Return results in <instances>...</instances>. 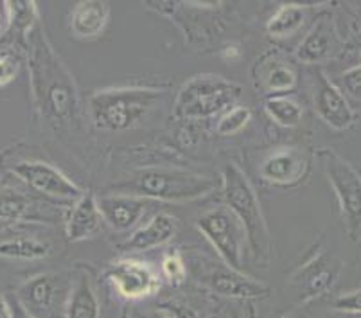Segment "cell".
<instances>
[{
  "label": "cell",
  "mask_w": 361,
  "mask_h": 318,
  "mask_svg": "<svg viewBox=\"0 0 361 318\" xmlns=\"http://www.w3.org/2000/svg\"><path fill=\"white\" fill-rule=\"evenodd\" d=\"M32 85L42 111L58 124L71 123L78 110V92L60 60L40 40L32 56Z\"/></svg>",
  "instance_id": "obj_1"
},
{
  "label": "cell",
  "mask_w": 361,
  "mask_h": 318,
  "mask_svg": "<svg viewBox=\"0 0 361 318\" xmlns=\"http://www.w3.org/2000/svg\"><path fill=\"white\" fill-rule=\"evenodd\" d=\"M155 88H108L90 97L92 123L103 132H126L149 116L162 97Z\"/></svg>",
  "instance_id": "obj_2"
},
{
  "label": "cell",
  "mask_w": 361,
  "mask_h": 318,
  "mask_svg": "<svg viewBox=\"0 0 361 318\" xmlns=\"http://www.w3.org/2000/svg\"><path fill=\"white\" fill-rule=\"evenodd\" d=\"M223 195L226 209L239 219L245 228L246 243L254 257H261L270 252V236L262 218L259 198L245 173L235 164H228L223 169Z\"/></svg>",
  "instance_id": "obj_3"
},
{
  "label": "cell",
  "mask_w": 361,
  "mask_h": 318,
  "mask_svg": "<svg viewBox=\"0 0 361 318\" xmlns=\"http://www.w3.org/2000/svg\"><path fill=\"white\" fill-rule=\"evenodd\" d=\"M241 96V87L218 76H196L187 81L176 97L175 116L180 119H209L232 104Z\"/></svg>",
  "instance_id": "obj_4"
},
{
  "label": "cell",
  "mask_w": 361,
  "mask_h": 318,
  "mask_svg": "<svg viewBox=\"0 0 361 318\" xmlns=\"http://www.w3.org/2000/svg\"><path fill=\"white\" fill-rule=\"evenodd\" d=\"M216 182L209 176L178 169H144L130 183V189L139 196L162 202H191L214 191Z\"/></svg>",
  "instance_id": "obj_5"
},
{
  "label": "cell",
  "mask_w": 361,
  "mask_h": 318,
  "mask_svg": "<svg viewBox=\"0 0 361 318\" xmlns=\"http://www.w3.org/2000/svg\"><path fill=\"white\" fill-rule=\"evenodd\" d=\"M317 157L333 187L347 232L350 238L357 239L361 234V176L347 160L329 147L318 149Z\"/></svg>",
  "instance_id": "obj_6"
},
{
  "label": "cell",
  "mask_w": 361,
  "mask_h": 318,
  "mask_svg": "<svg viewBox=\"0 0 361 318\" xmlns=\"http://www.w3.org/2000/svg\"><path fill=\"white\" fill-rule=\"evenodd\" d=\"M196 228L211 241L226 268L243 274V250L246 234L239 219L226 207L207 211L196 219Z\"/></svg>",
  "instance_id": "obj_7"
},
{
  "label": "cell",
  "mask_w": 361,
  "mask_h": 318,
  "mask_svg": "<svg viewBox=\"0 0 361 318\" xmlns=\"http://www.w3.org/2000/svg\"><path fill=\"white\" fill-rule=\"evenodd\" d=\"M15 178L20 180L27 189L54 200H78L83 192L72 180H68L58 167L47 162H20L11 167Z\"/></svg>",
  "instance_id": "obj_8"
},
{
  "label": "cell",
  "mask_w": 361,
  "mask_h": 318,
  "mask_svg": "<svg viewBox=\"0 0 361 318\" xmlns=\"http://www.w3.org/2000/svg\"><path fill=\"white\" fill-rule=\"evenodd\" d=\"M61 291L60 279L52 274H40L20 284L15 297L35 318H56L60 314L58 304H63Z\"/></svg>",
  "instance_id": "obj_9"
},
{
  "label": "cell",
  "mask_w": 361,
  "mask_h": 318,
  "mask_svg": "<svg viewBox=\"0 0 361 318\" xmlns=\"http://www.w3.org/2000/svg\"><path fill=\"white\" fill-rule=\"evenodd\" d=\"M108 279L117 293L130 300L149 297L160 286L155 271L137 259H124L114 264L108 270Z\"/></svg>",
  "instance_id": "obj_10"
},
{
  "label": "cell",
  "mask_w": 361,
  "mask_h": 318,
  "mask_svg": "<svg viewBox=\"0 0 361 318\" xmlns=\"http://www.w3.org/2000/svg\"><path fill=\"white\" fill-rule=\"evenodd\" d=\"M343 263L333 255L320 254L310 261L306 267L295 275L293 284L302 291V302H310L313 298L326 295L334 288L340 279Z\"/></svg>",
  "instance_id": "obj_11"
},
{
  "label": "cell",
  "mask_w": 361,
  "mask_h": 318,
  "mask_svg": "<svg viewBox=\"0 0 361 318\" xmlns=\"http://www.w3.org/2000/svg\"><path fill=\"white\" fill-rule=\"evenodd\" d=\"M314 110L324 123L338 132L349 130L356 121L353 108L345 99V94L322 72H318L317 88H314Z\"/></svg>",
  "instance_id": "obj_12"
},
{
  "label": "cell",
  "mask_w": 361,
  "mask_h": 318,
  "mask_svg": "<svg viewBox=\"0 0 361 318\" xmlns=\"http://www.w3.org/2000/svg\"><path fill=\"white\" fill-rule=\"evenodd\" d=\"M205 284L218 295L228 298H261L270 293V288L266 284L226 267L207 274Z\"/></svg>",
  "instance_id": "obj_13"
},
{
  "label": "cell",
  "mask_w": 361,
  "mask_h": 318,
  "mask_svg": "<svg viewBox=\"0 0 361 318\" xmlns=\"http://www.w3.org/2000/svg\"><path fill=\"white\" fill-rule=\"evenodd\" d=\"M97 205H99L103 221H106L117 232L131 231L146 212V203L139 196H103L97 200Z\"/></svg>",
  "instance_id": "obj_14"
},
{
  "label": "cell",
  "mask_w": 361,
  "mask_h": 318,
  "mask_svg": "<svg viewBox=\"0 0 361 318\" xmlns=\"http://www.w3.org/2000/svg\"><path fill=\"white\" fill-rule=\"evenodd\" d=\"M304 167H306V162L297 149L281 147L262 160L259 171L266 182L290 185V183L298 182L302 178Z\"/></svg>",
  "instance_id": "obj_15"
},
{
  "label": "cell",
  "mask_w": 361,
  "mask_h": 318,
  "mask_svg": "<svg viewBox=\"0 0 361 318\" xmlns=\"http://www.w3.org/2000/svg\"><path fill=\"white\" fill-rule=\"evenodd\" d=\"M103 216L96 196L92 192H83L75 200L67 219V238L71 241H83L92 238L101 227Z\"/></svg>",
  "instance_id": "obj_16"
},
{
  "label": "cell",
  "mask_w": 361,
  "mask_h": 318,
  "mask_svg": "<svg viewBox=\"0 0 361 318\" xmlns=\"http://www.w3.org/2000/svg\"><path fill=\"white\" fill-rule=\"evenodd\" d=\"M22 185H15L11 180L0 182V219L4 221H36L38 218V205L31 195Z\"/></svg>",
  "instance_id": "obj_17"
},
{
  "label": "cell",
  "mask_w": 361,
  "mask_h": 318,
  "mask_svg": "<svg viewBox=\"0 0 361 318\" xmlns=\"http://www.w3.org/2000/svg\"><path fill=\"white\" fill-rule=\"evenodd\" d=\"M176 232V219L169 214H157L155 218L146 223L144 227L137 228L126 241L121 245L123 250L128 252H142L151 248L166 245L169 239H173Z\"/></svg>",
  "instance_id": "obj_18"
},
{
  "label": "cell",
  "mask_w": 361,
  "mask_h": 318,
  "mask_svg": "<svg viewBox=\"0 0 361 318\" xmlns=\"http://www.w3.org/2000/svg\"><path fill=\"white\" fill-rule=\"evenodd\" d=\"M334 44H336V31L333 20L331 16H322L298 45V60L304 63H318L331 54Z\"/></svg>",
  "instance_id": "obj_19"
},
{
  "label": "cell",
  "mask_w": 361,
  "mask_h": 318,
  "mask_svg": "<svg viewBox=\"0 0 361 318\" xmlns=\"http://www.w3.org/2000/svg\"><path fill=\"white\" fill-rule=\"evenodd\" d=\"M101 306L88 274H81L71 286L63 318H99Z\"/></svg>",
  "instance_id": "obj_20"
},
{
  "label": "cell",
  "mask_w": 361,
  "mask_h": 318,
  "mask_svg": "<svg viewBox=\"0 0 361 318\" xmlns=\"http://www.w3.org/2000/svg\"><path fill=\"white\" fill-rule=\"evenodd\" d=\"M110 9L104 2H80L71 13V27L80 38H96L108 24Z\"/></svg>",
  "instance_id": "obj_21"
},
{
  "label": "cell",
  "mask_w": 361,
  "mask_h": 318,
  "mask_svg": "<svg viewBox=\"0 0 361 318\" xmlns=\"http://www.w3.org/2000/svg\"><path fill=\"white\" fill-rule=\"evenodd\" d=\"M51 247L35 238H13L0 241V257L15 261H38L47 257Z\"/></svg>",
  "instance_id": "obj_22"
},
{
  "label": "cell",
  "mask_w": 361,
  "mask_h": 318,
  "mask_svg": "<svg viewBox=\"0 0 361 318\" xmlns=\"http://www.w3.org/2000/svg\"><path fill=\"white\" fill-rule=\"evenodd\" d=\"M304 20H306V9L297 4H286L277 9V13L266 24V29L271 36L282 38V36H290L297 32L304 24Z\"/></svg>",
  "instance_id": "obj_23"
},
{
  "label": "cell",
  "mask_w": 361,
  "mask_h": 318,
  "mask_svg": "<svg viewBox=\"0 0 361 318\" xmlns=\"http://www.w3.org/2000/svg\"><path fill=\"white\" fill-rule=\"evenodd\" d=\"M297 83V72L293 71L290 63H284L281 60L270 61L262 71V87L266 92H286L291 90Z\"/></svg>",
  "instance_id": "obj_24"
},
{
  "label": "cell",
  "mask_w": 361,
  "mask_h": 318,
  "mask_svg": "<svg viewBox=\"0 0 361 318\" xmlns=\"http://www.w3.org/2000/svg\"><path fill=\"white\" fill-rule=\"evenodd\" d=\"M264 110L275 123L284 128L298 126L304 114L300 104L290 97H270L264 103Z\"/></svg>",
  "instance_id": "obj_25"
},
{
  "label": "cell",
  "mask_w": 361,
  "mask_h": 318,
  "mask_svg": "<svg viewBox=\"0 0 361 318\" xmlns=\"http://www.w3.org/2000/svg\"><path fill=\"white\" fill-rule=\"evenodd\" d=\"M252 111L246 106H232L221 116V119L216 124V132L219 135H234L241 132L246 124L250 123Z\"/></svg>",
  "instance_id": "obj_26"
},
{
  "label": "cell",
  "mask_w": 361,
  "mask_h": 318,
  "mask_svg": "<svg viewBox=\"0 0 361 318\" xmlns=\"http://www.w3.org/2000/svg\"><path fill=\"white\" fill-rule=\"evenodd\" d=\"M162 274L166 275L167 281L173 284H180L185 281L187 277V268L183 259L180 257L178 252H171L164 257L162 261Z\"/></svg>",
  "instance_id": "obj_27"
},
{
  "label": "cell",
  "mask_w": 361,
  "mask_h": 318,
  "mask_svg": "<svg viewBox=\"0 0 361 318\" xmlns=\"http://www.w3.org/2000/svg\"><path fill=\"white\" fill-rule=\"evenodd\" d=\"M159 310L164 311L169 318H202L191 304L178 300V298H175V300H166V302L160 304Z\"/></svg>",
  "instance_id": "obj_28"
},
{
  "label": "cell",
  "mask_w": 361,
  "mask_h": 318,
  "mask_svg": "<svg viewBox=\"0 0 361 318\" xmlns=\"http://www.w3.org/2000/svg\"><path fill=\"white\" fill-rule=\"evenodd\" d=\"M340 83L341 90L345 92V94H349L353 99L361 101V65L360 67L350 68L349 72H345Z\"/></svg>",
  "instance_id": "obj_29"
},
{
  "label": "cell",
  "mask_w": 361,
  "mask_h": 318,
  "mask_svg": "<svg viewBox=\"0 0 361 318\" xmlns=\"http://www.w3.org/2000/svg\"><path fill=\"white\" fill-rule=\"evenodd\" d=\"M18 68H20V61L18 58L11 54H2L0 56V87L2 85H8L9 81H13L18 74Z\"/></svg>",
  "instance_id": "obj_30"
},
{
  "label": "cell",
  "mask_w": 361,
  "mask_h": 318,
  "mask_svg": "<svg viewBox=\"0 0 361 318\" xmlns=\"http://www.w3.org/2000/svg\"><path fill=\"white\" fill-rule=\"evenodd\" d=\"M334 307L340 311H347V313H361V290L353 291L349 295H341L336 298Z\"/></svg>",
  "instance_id": "obj_31"
},
{
  "label": "cell",
  "mask_w": 361,
  "mask_h": 318,
  "mask_svg": "<svg viewBox=\"0 0 361 318\" xmlns=\"http://www.w3.org/2000/svg\"><path fill=\"white\" fill-rule=\"evenodd\" d=\"M6 300H8V307H9V313H11V318H35L32 314L27 313V310H25L20 302H18V298L15 297V293L8 295Z\"/></svg>",
  "instance_id": "obj_32"
},
{
  "label": "cell",
  "mask_w": 361,
  "mask_h": 318,
  "mask_svg": "<svg viewBox=\"0 0 361 318\" xmlns=\"http://www.w3.org/2000/svg\"><path fill=\"white\" fill-rule=\"evenodd\" d=\"M130 318H169V317L160 310H140V307H133V310L130 311Z\"/></svg>",
  "instance_id": "obj_33"
},
{
  "label": "cell",
  "mask_w": 361,
  "mask_h": 318,
  "mask_svg": "<svg viewBox=\"0 0 361 318\" xmlns=\"http://www.w3.org/2000/svg\"><path fill=\"white\" fill-rule=\"evenodd\" d=\"M11 22V2H0V35L8 29Z\"/></svg>",
  "instance_id": "obj_34"
},
{
  "label": "cell",
  "mask_w": 361,
  "mask_h": 318,
  "mask_svg": "<svg viewBox=\"0 0 361 318\" xmlns=\"http://www.w3.org/2000/svg\"><path fill=\"white\" fill-rule=\"evenodd\" d=\"M239 54H241V51H239L238 45H228V47L225 49V52H223V56H225L226 60H238Z\"/></svg>",
  "instance_id": "obj_35"
},
{
  "label": "cell",
  "mask_w": 361,
  "mask_h": 318,
  "mask_svg": "<svg viewBox=\"0 0 361 318\" xmlns=\"http://www.w3.org/2000/svg\"><path fill=\"white\" fill-rule=\"evenodd\" d=\"M0 318H11V313H9L8 300H6V295L0 293Z\"/></svg>",
  "instance_id": "obj_36"
}]
</instances>
